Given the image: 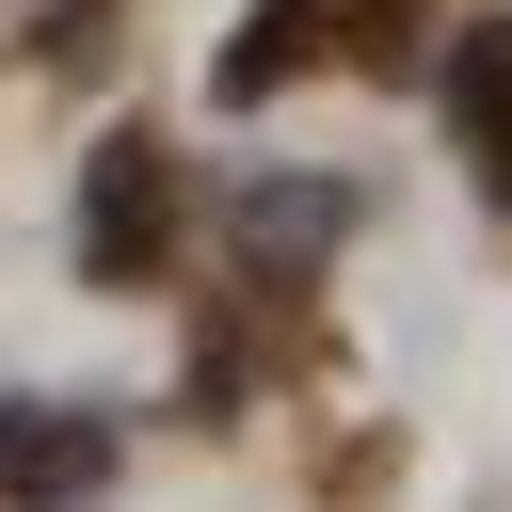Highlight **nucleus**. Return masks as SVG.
<instances>
[{
    "label": "nucleus",
    "mask_w": 512,
    "mask_h": 512,
    "mask_svg": "<svg viewBox=\"0 0 512 512\" xmlns=\"http://www.w3.org/2000/svg\"><path fill=\"white\" fill-rule=\"evenodd\" d=\"M160 272H176V160L112 128L80 160V288H160Z\"/></svg>",
    "instance_id": "nucleus-1"
},
{
    "label": "nucleus",
    "mask_w": 512,
    "mask_h": 512,
    "mask_svg": "<svg viewBox=\"0 0 512 512\" xmlns=\"http://www.w3.org/2000/svg\"><path fill=\"white\" fill-rule=\"evenodd\" d=\"M112 464H128L112 416H80V400H0V512H96Z\"/></svg>",
    "instance_id": "nucleus-2"
},
{
    "label": "nucleus",
    "mask_w": 512,
    "mask_h": 512,
    "mask_svg": "<svg viewBox=\"0 0 512 512\" xmlns=\"http://www.w3.org/2000/svg\"><path fill=\"white\" fill-rule=\"evenodd\" d=\"M448 128H464L480 192H512V32H464L448 48Z\"/></svg>",
    "instance_id": "nucleus-3"
},
{
    "label": "nucleus",
    "mask_w": 512,
    "mask_h": 512,
    "mask_svg": "<svg viewBox=\"0 0 512 512\" xmlns=\"http://www.w3.org/2000/svg\"><path fill=\"white\" fill-rule=\"evenodd\" d=\"M240 240L304 272L320 240H352V192H336V176H256V192H240Z\"/></svg>",
    "instance_id": "nucleus-4"
},
{
    "label": "nucleus",
    "mask_w": 512,
    "mask_h": 512,
    "mask_svg": "<svg viewBox=\"0 0 512 512\" xmlns=\"http://www.w3.org/2000/svg\"><path fill=\"white\" fill-rule=\"evenodd\" d=\"M304 64H320V16L288 0V16H240V32H224L208 96H224V112H256V96H272V80H304Z\"/></svg>",
    "instance_id": "nucleus-5"
}]
</instances>
